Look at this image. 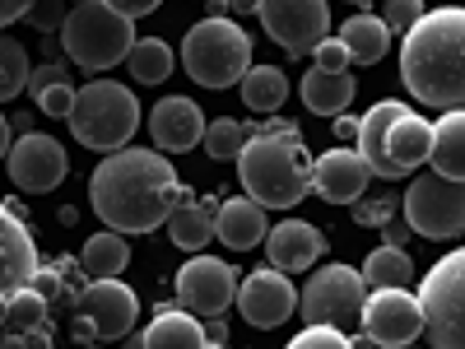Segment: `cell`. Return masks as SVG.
Segmentation results:
<instances>
[{
    "label": "cell",
    "instance_id": "1",
    "mask_svg": "<svg viewBox=\"0 0 465 349\" xmlns=\"http://www.w3.org/2000/svg\"><path fill=\"white\" fill-rule=\"evenodd\" d=\"M182 196L177 168L168 164L163 149H112L89 177L94 214L116 233H149L168 224L173 205Z\"/></svg>",
    "mask_w": 465,
    "mask_h": 349
},
{
    "label": "cell",
    "instance_id": "2",
    "mask_svg": "<svg viewBox=\"0 0 465 349\" xmlns=\"http://www.w3.org/2000/svg\"><path fill=\"white\" fill-rule=\"evenodd\" d=\"M401 80L423 107H465V5L423 10L410 24Z\"/></svg>",
    "mask_w": 465,
    "mask_h": 349
},
{
    "label": "cell",
    "instance_id": "3",
    "mask_svg": "<svg viewBox=\"0 0 465 349\" xmlns=\"http://www.w3.org/2000/svg\"><path fill=\"white\" fill-rule=\"evenodd\" d=\"M238 177L247 196L265 210H289L312 191V154L298 126L289 131H247V145L238 154Z\"/></svg>",
    "mask_w": 465,
    "mask_h": 349
},
{
    "label": "cell",
    "instance_id": "4",
    "mask_svg": "<svg viewBox=\"0 0 465 349\" xmlns=\"http://www.w3.org/2000/svg\"><path fill=\"white\" fill-rule=\"evenodd\" d=\"M61 52L80 70H112L116 61H126L135 47V19L112 10L107 0H74V10L61 19Z\"/></svg>",
    "mask_w": 465,
    "mask_h": 349
},
{
    "label": "cell",
    "instance_id": "5",
    "mask_svg": "<svg viewBox=\"0 0 465 349\" xmlns=\"http://www.w3.org/2000/svg\"><path fill=\"white\" fill-rule=\"evenodd\" d=\"M65 122H70V135L84 149L112 154V149L131 145V135L140 126V98L116 80H89L74 89Z\"/></svg>",
    "mask_w": 465,
    "mask_h": 349
},
{
    "label": "cell",
    "instance_id": "6",
    "mask_svg": "<svg viewBox=\"0 0 465 349\" xmlns=\"http://www.w3.org/2000/svg\"><path fill=\"white\" fill-rule=\"evenodd\" d=\"M182 61H186V75L201 89H219L223 94V89H232L247 75V65H252V37L228 15H210V19H201L196 28L186 33Z\"/></svg>",
    "mask_w": 465,
    "mask_h": 349
},
{
    "label": "cell",
    "instance_id": "7",
    "mask_svg": "<svg viewBox=\"0 0 465 349\" xmlns=\"http://www.w3.org/2000/svg\"><path fill=\"white\" fill-rule=\"evenodd\" d=\"M423 331L438 349H465V247L447 252L419 289Z\"/></svg>",
    "mask_w": 465,
    "mask_h": 349
},
{
    "label": "cell",
    "instance_id": "8",
    "mask_svg": "<svg viewBox=\"0 0 465 349\" xmlns=\"http://www.w3.org/2000/svg\"><path fill=\"white\" fill-rule=\"evenodd\" d=\"M401 214L419 238H460L465 233V182L442 177V173H419L410 191L401 196Z\"/></svg>",
    "mask_w": 465,
    "mask_h": 349
},
{
    "label": "cell",
    "instance_id": "9",
    "mask_svg": "<svg viewBox=\"0 0 465 349\" xmlns=\"http://www.w3.org/2000/svg\"><path fill=\"white\" fill-rule=\"evenodd\" d=\"M70 303H74V317H70L74 340H122V335H131L135 313H140L135 289H126L116 275L89 280Z\"/></svg>",
    "mask_w": 465,
    "mask_h": 349
},
{
    "label": "cell",
    "instance_id": "10",
    "mask_svg": "<svg viewBox=\"0 0 465 349\" xmlns=\"http://www.w3.org/2000/svg\"><path fill=\"white\" fill-rule=\"evenodd\" d=\"M363 298H368V284H363L359 270L344 265V261H331V265L317 270V275H307V284L298 294V307H302L307 322H331V326L349 331L363 313Z\"/></svg>",
    "mask_w": 465,
    "mask_h": 349
},
{
    "label": "cell",
    "instance_id": "11",
    "mask_svg": "<svg viewBox=\"0 0 465 349\" xmlns=\"http://www.w3.org/2000/svg\"><path fill=\"white\" fill-rule=\"evenodd\" d=\"M256 19L289 56H307L331 33V5L326 0H261Z\"/></svg>",
    "mask_w": 465,
    "mask_h": 349
},
{
    "label": "cell",
    "instance_id": "12",
    "mask_svg": "<svg viewBox=\"0 0 465 349\" xmlns=\"http://www.w3.org/2000/svg\"><path fill=\"white\" fill-rule=\"evenodd\" d=\"M177 298L186 313H196L201 322L205 317H223L228 303L238 298V270L219 256H205L196 252L182 270H177Z\"/></svg>",
    "mask_w": 465,
    "mask_h": 349
},
{
    "label": "cell",
    "instance_id": "13",
    "mask_svg": "<svg viewBox=\"0 0 465 349\" xmlns=\"http://www.w3.org/2000/svg\"><path fill=\"white\" fill-rule=\"evenodd\" d=\"M359 326L368 344H410L423 335V307L410 289H372L363 298Z\"/></svg>",
    "mask_w": 465,
    "mask_h": 349
},
{
    "label": "cell",
    "instance_id": "14",
    "mask_svg": "<svg viewBox=\"0 0 465 349\" xmlns=\"http://www.w3.org/2000/svg\"><path fill=\"white\" fill-rule=\"evenodd\" d=\"M5 173H10V182H15L19 191H28V196H47V191H56V186L65 182L70 164H65V149H61L52 135L28 131V135H19V140L10 145Z\"/></svg>",
    "mask_w": 465,
    "mask_h": 349
},
{
    "label": "cell",
    "instance_id": "15",
    "mask_svg": "<svg viewBox=\"0 0 465 349\" xmlns=\"http://www.w3.org/2000/svg\"><path fill=\"white\" fill-rule=\"evenodd\" d=\"M232 303L242 307L247 326H256V331H275V326H284V322L293 317L298 289H293V280L284 275V270L265 265V270H252V275L238 284V298H232Z\"/></svg>",
    "mask_w": 465,
    "mask_h": 349
},
{
    "label": "cell",
    "instance_id": "16",
    "mask_svg": "<svg viewBox=\"0 0 465 349\" xmlns=\"http://www.w3.org/2000/svg\"><path fill=\"white\" fill-rule=\"evenodd\" d=\"M372 168L363 164L359 149H331L322 159H312V191L331 205H354L363 196Z\"/></svg>",
    "mask_w": 465,
    "mask_h": 349
},
{
    "label": "cell",
    "instance_id": "17",
    "mask_svg": "<svg viewBox=\"0 0 465 349\" xmlns=\"http://www.w3.org/2000/svg\"><path fill=\"white\" fill-rule=\"evenodd\" d=\"M149 135H153V145H159L163 154H186L191 145H201L205 116L186 94H168L149 112Z\"/></svg>",
    "mask_w": 465,
    "mask_h": 349
},
{
    "label": "cell",
    "instance_id": "18",
    "mask_svg": "<svg viewBox=\"0 0 465 349\" xmlns=\"http://www.w3.org/2000/svg\"><path fill=\"white\" fill-rule=\"evenodd\" d=\"M33 270H37V243L28 219H19L10 205H0V294L33 284Z\"/></svg>",
    "mask_w": 465,
    "mask_h": 349
},
{
    "label": "cell",
    "instance_id": "19",
    "mask_svg": "<svg viewBox=\"0 0 465 349\" xmlns=\"http://www.w3.org/2000/svg\"><path fill=\"white\" fill-rule=\"evenodd\" d=\"M322 252H326V238H322V228L307 224V219H284L265 233V256L275 270H284V275H298V270L317 265Z\"/></svg>",
    "mask_w": 465,
    "mask_h": 349
},
{
    "label": "cell",
    "instance_id": "20",
    "mask_svg": "<svg viewBox=\"0 0 465 349\" xmlns=\"http://www.w3.org/2000/svg\"><path fill=\"white\" fill-rule=\"evenodd\" d=\"M47 298L37 294L33 284L5 294V317H0V340L10 344H47L52 340V326H47Z\"/></svg>",
    "mask_w": 465,
    "mask_h": 349
},
{
    "label": "cell",
    "instance_id": "21",
    "mask_svg": "<svg viewBox=\"0 0 465 349\" xmlns=\"http://www.w3.org/2000/svg\"><path fill=\"white\" fill-rule=\"evenodd\" d=\"M265 233H270V224H265V205L261 201H252V196H223L219 201V210H214V238H223V247H232V252H252L256 243H265Z\"/></svg>",
    "mask_w": 465,
    "mask_h": 349
},
{
    "label": "cell",
    "instance_id": "22",
    "mask_svg": "<svg viewBox=\"0 0 465 349\" xmlns=\"http://www.w3.org/2000/svg\"><path fill=\"white\" fill-rule=\"evenodd\" d=\"M214 201H219V196L196 201L191 191H182L177 205H173V214H168V243L182 247V252H205V247L214 243V210H219Z\"/></svg>",
    "mask_w": 465,
    "mask_h": 349
},
{
    "label": "cell",
    "instance_id": "23",
    "mask_svg": "<svg viewBox=\"0 0 465 349\" xmlns=\"http://www.w3.org/2000/svg\"><path fill=\"white\" fill-rule=\"evenodd\" d=\"M405 112V103H396V98H386V103H372L368 107V116H359V154H363V164L372 168V177H381V182H396L401 177V168L386 159V126L396 122V116Z\"/></svg>",
    "mask_w": 465,
    "mask_h": 349
},
{
    "label": "cell",
    "instance_id": "24",
    "mask_svg": "<svg viewBox=\"0 0 465 349\" xmlns=\"http://www.w3.org/2000/svg\"><path fill=\"white\" fill-rule=\"evenodd\" d=\"M135 344L140 349H168V344L173 349H201L205 344V326H201L196 313L163 303V307H153V322L135 335Z\"/></svg>",
    "mask_w": 465,
    "mask_h": 349
},
{
    "label": "cell",
    "instance_id": "25",
    "mask_svg": "<svg viewBox=\"0 0 465 349\" xmlns=\"http://www.w3.org/2000/svg\"><path fill=\"white\" fill-rule=\"evenodd\" d=\"M429 154H433V122H423V116H414L405 107L386 126V159L401 168V177H410L419 164H429Z\"/></svg>",
    "mask_w": 465,
    "mask_h": 349
},
{
    "label": "cell",
    "instance_id": "26",
    "mask_svg": "<svg viewBox=\"0 0 465 349\" xmlns=\"http://www.w3.org/2000/svg\"><path fill=\"white\" fill-rule=\"evenodd\" d=\"M354 94H359V85H354L349 70L312 65L302 75V103H307V112H317V116H340L349 103H354Z\"/></svg>",
    "mask_w": 465,
    "mask_h": 349
},
{
    "label": "cell",
    "instance_id": "27",
    "mask_svg": "<svg viewBox=\"0 0 465 349\" xmlns=\"http://www.w3.org/2000/svg\"><path fill=\"white\" fill-rule=\"evenodd\" d=\"M433 173L465 182V107H447L442 122H433Z\"/></svg>",
    "mask_w": 465,
    "mask_h": 349
},
{
    "label": "cell",
    "instance_id": "28",
    "mask_svg": "<svg viewBox=\"0 0 465 349\" xmlns=\"http://www.w3.org/2000/svg\"><path fill=\"white\" fill-rule=\"evenodd\" d=\"M340 43H344L349 61L377 65L386 56V47H391V28H386L377 15H349L344 28H340Z\"/></svg>",
    "mask_w": 465,
    "mask_h": 349
},
{
    "label": "cell",
    "instance_id": "29",
    "mask_svg": "<svg viewBox=\"0 0 465 349\" xmlns=\"http://www.w3.org/2000/svg\"><path fill=\"white\" fill-rule=\"evenodd\" d=\"M242 89V103L252 107V112H261V116H270V112H280L284 107V98H289V80H284V70H275V65H247V75L238 80Z\"/></svg>",
    "mask_w": 465,
    "mask_h": 349
},
{
    "label": "cell",
    "instance_id": "30",
    "mask_svg": "<svg viewBox=\"0 0 465 349\" xmlns=\"http://www.w3.org/2000/svg\"><path fill=\"white\" fill-rule=\"evenodd\" d=\"M359 275H363L368 289H410L414 261H410L405 247H377V252H368V261H363Z\"/></svg>",
    "mask_w": 465,
    "mask_h": 349
},
{
    "label": "cell",
    "instance_id": "31",
    "mask_svg": "<svg viewBox=\"0 0 465 349\" xmlns=\"http://www.w3.org/2000/svg\"><path fill=\"white\" fill-rule=\"evenodd\" d=\"M126 261H131V247H126V238H122L116 228H107V233H98V238H89L84 252H80V265H84V275H89V280L122 275Z\"/></svg>",
    "mask_w": 465,
    "mask_h": 349
},
{
    "label": "cell",
    "instance_id": "32",
    "mask_svg": "<svg viewBox=\"0 0 465 349\" xmlns=\"http://www.w3.org/2000/svg\"><path fill=\"white\" fill-rule=\"evenodd\" d=\"M126 61H131V75L140 85H163L173 75V47L163 43V37H135Z\"/></svg>",
    "mask_w": 465,
    "mask_h": 349
},
{
    "label": "cell",
    "instance_id": "33",
    "mask_svg": "<svg viewBox=\"0 0 465 349\" xmlns=\"http://www.w3.org/2000/svg\"><path fill=\"white\" fill-rule=\"evenodd\" d=\"M28 52H24V43L19 37H5L0 33V103H10V98H19L24 89H28Z\"/></svg>",
    "mask_w": 465,
    "mask_h": 349
},
{
    "label": "cell",
    "instance_id": "34",
    "mask_svg": "<svg viewBox=\"0 0 465 349\" xmlns=\"http://www.w3.org/2000/svg\"><path fill=\"white\" fill-rule=\"evenodd\" d=\"M205 149H210V159L228 164V159H238L242 145H247V122H232V116H214V122H205Z\"/></svg>",
    "mask_w": 465,
    "mask_h": 349
},
{
    "label": "cell",
    "instance_id": "35",
    "mask_svg": "<svg viewBox=\"0 0 465 349\" xmlns=\"http://www.w3.org/2000/svg\"><path fill=\"white\" fill-rule=\"evenodd\" d=\"M312 344L349 349V344H354V335L340 331V326H331V322H307V331H298V335H293V349H312Z\"/></svg>",
    "mask_w": 465,
    "mask_h": 349
},
{
    "label": "cell",
    "instance_id": "36",
    "mask_svg": "<svg viewBox=\"0 0 465 349\" xmlns=\"http://www.w3.org/2000/svg\"><path fill=\"white\" fill-rule=\"evenodd\" d=\"M391 214H401V196H372V201H354V224H363V228H381L386 219H391Z\"/></svg>",
    "mask_w": 465,
    "mask_h": 349
},
{
    "label": "cell",
    "instance_id": "37",
    "mask_svg": "<svg viewBox=\"0 0 465 349\" xmlns=\"http://www.w3.org/2000/svg\"><path fill=\"white\" fill-rule=\"evenodd\" d=\"M423 15V0H386V10H381V24L391 28V33H410V24Z\"/></svg>",
    "mask_w": 465,
    "mask_h": 349
},
{
    "label": "cell",
    "instance_id": "38",
    "mask_svg": "<svg viewBox=\"0 0 465 349\" xmlns=\"http://www.w3.org/2000/svg\"><path fill=\"white\" fill-rule=\"evenodd\" d=\"M33 289L43 294L47 303H56V298H70V289H65V280H61L56 261H37V270H33Z\"/></svg>",
    "mask_w": 465,
    "mask_h": 349
},
{
    "label": "cell",
    "instance_id": "39",
    "mask_svg": "<svg viewBox=\"0 0 465 349\" xmlns=\"http://www.w3.org/2000/svg\"><path fill=\"white\" fill-rule=\"evenodd\" d=\"M70 103H74V85H70V80L47 85L43 94H37V107H43L47 116H65V112H70Z\"/></svg>",
    "mask_w": 465,
    "mask_h": 349
},
{
    "label": "cell",
    "instance_id": "40",
    "mask_svg": "<svg viewBox=\"0 0 465 349\" xmlns=\"http://www.w3.org/2000/svg\"><path fill=\"white\" fill-rule=\"evenodd\" d=\"M307 56H317V65H322V70H344V65H349L344 43H340V37H331V33H326V37H322V43H317L312 52H307Z\"/></svg>",
    "mask_w": 465,
    "mask_h": 349
},
{
    "label": "cell",
    "instance_id": "41",
    "mask_svg": "<svg viewBox=\"0 0 465 349\" xmlns=\"http://www.w3.org/2000/svg\"><path fill=\"white\" fill-rule=\"evenodd\" d=\"M61 80H70V70H65L61 61H47V65H33V70H28V94L37 98V94H43L47 85H61Z\"/></svg>",
    "mask_w": 465,
    "mask_h": 349
},
{
    "label": "cell",
    "instance_id": "42",
    "mask_svg": "<svg viewBox=\"0 0 465 349\" xmlns=\"http://www.w3.org/2000/svg\"><path fill=\"white\" fill-rule=\"evenodd\" d=\"M33 28H43V33H52V28H61V19H65V10L56 5V0H37V5L24 15Z\"/></svg>",
    "mask_w": 465,
    "mask_h": 349
},
{
    "label": "cell",
    "instance_id": "43",
    "mask_svg": "<svg viewBox=\"0 0 465 349\" xmlns=\"http://www.w3.org/2000/svg\"><path fill=\"white\" fill-rule=\"evenodd\" d=\"M381 233H386V247H405L410 243V219H396L391 214V219L381 224Z\"/></svg>",
    "mask_w": 465,
    "mask_h": 349
},
{
    "label": "cell",
    "instance_id": "44",
    "mask_svg": "<svg viewBox=\"0 0 465 349\" xmlns=\"http://www.w3.org/2000/svg\"><path fill=\"white\" fill-rule=\"evenodd\" d=\"M112 10H122V15H131V19H140V15H149V10H159L163 0H107Z\"/></svg>",
    "mask_w": 465,
    "mask_h": 349
},
{
    "label": "cell",
    "instance_id": "45",
    "mask_svg": "<svg viewBox=\"0 0 465 349\" xmlns=\"http://www.w3.org/2000/svg\"><path fill=\"white\" fill-rule=\"evenodd\" d=\"M33 5H37V0H0V28L15 24V19H24Z\"/></svg>",
    "mask_w": 465,
    "mask_h": 349
},
{
    "label": "cell",
    "instance_id": "46",
    "mask_svg": "<svg viewBox=\"0 0 465 349\" xmlns=\"http://www.w3.org/2000/svg\"><path fill=\"white\" fill-rule=\"evenodd\" d=\"M228 340V322L223 317H205V344H223Z\"/></svg>",
    "mask_w": 465,
    "mask_h": 349
},
{
    "label": "cell",
    "instance_id": "47",
    "mask_svg": "<svg viewBox=\"0 0 465 349\" xmlns=\"http://www.w3.org/2000/svg\"><path fill=\"white\" fill-rule=\"evenodd\" d=\"M335 135H340V140H354V135H359V116L340 112V116H335Z\"/></svg>",
    "mask_w": 465,
    "mask_h": 349
},
{
    "label": "cell",
    "instance_id": "48",
    "mask_svg": "<svg viewBox=\"0 0 465 349\" xmlns=\"http://www.w3.org/2000/svg\"><path fill=\"white\" fill-rule=\"evenodd\" d=\"M261 0H228V10H238V15H256Z\"/></svg>",
    "mask_w": 465,
    "mask_h": 349
},
{
    "label": "cell",
    "instance_id": "49",
    "mask_svg": "<svg viewBox=\"0 0 465 349\" xmlns=\"http://www.w3.org/2000/svg\"><path fill=\"white\" fill-rule=\"evenodd\" d=\"M5 154H10V122L0 116V159H5Z\"/></svg>",
    "mask_w": 465,
    "mask_h": 349
},
{
    "label": "cell",
    "instance_id": "50",
    "mask_svg": "<svg viewBox=\"0 0 465 349\" xmlns=\"http://www.w3.org/2000/svg\"><path fill=\"white\" fill-rule=\"evenodd\" d=\"M210 5V15H228V0H205Z\"/></svg>",
    "mask_w": 465,
    "mask_h": 349
},
{
    "label": "cell",
    "instance_id": "51",
    "mask_svg": "<svg viewBox=\"0 0 465 349\" xmlns=\"http://www.w3.org/2000/svg\"><path fill=\"white\" fill-rule=\"evenodd\" d=\"M349 5H372V0H349Z\"/></svg>",
    "mask_w": 465,
    "mask_h": 349
}]
</instances>
